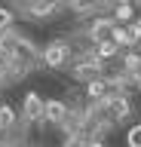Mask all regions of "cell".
<instances>
[{
	"label": "cell",
	"instance_id": "cell-12",
	"mask_svg": "<svg viewBox=\"0 0 141 147\" xmlns=\"http://www.w3.org/2000/svg\"><path fill=\"white\" fill-rule=\"evenodd\" d=\"M12 25H16L12 6H0V34H3V31H12Z\"/></svg>",
	"mask_w": 141,
	"mask_h": 147
},
{
	"label": "cell",
	"instance_id": "cell-18",
	"mask_svg": "<svg viewBox=\"0 0 141 147\" xmlns=\"http://www.w3.org/2000/svg\"><path fill=\"white\" fill-rule=\"evenodd\" d=\"M138 123H141V119H138Z\"/></svg>",
	"mask_w": 141,
	"mask_h": 147
},
{
	"label": "cell",
	"instance_id": "cell-1",
	"mask_svg": "<svg viewBox=\"0 0 141 147\" xmlns=\"http://www.w3.org/2000/svg\"><path fill=\"white\" fill-rule=\"evenodd\" d=\"M74 61V52H71V43L67 37H52L40 46V67L46 71H67Z\"/></svg>",
	"mask_w": 141,
	"mask_h": 147
},
{
	"label": "cell",
	"instance_id": "cell-4",
	"mask_svg": "<svg viewBox=\"0 0 141 147\" xmlns=\"http://www.w3.org/2000/svg\"><path fill=\"white\" fill-rule=\"evenodd\" d=\"M22 123L25 126H40L43 123V95L40 92H25L22 98Z\"/></svg>",
	"mask_w": 141,
	"mask_h": 147
},
{
	"label": "cell",
	"instance_id": "cell-7",
	"mask_svg": "<svg viewBox=\"0 0 141 147\" xmlns=\"http://www.w3.org/2000/svg\"><path fill=\"white\" fill-rule=\"evenodd\" d=\"M67 117V107L61 98H43V126H52V129H61Z\"/></svg>",
	"mask_w": 141,
	"mask_h": 147
},
{
	"label": "cell",
	"instance_id": "cell-15",
	"mask_svg": "<svg viewBox=\"0 0 141 147\" xmlns=\"http://www.w3.org/2000/svg\"><path fill=\"white\" fill-rule=\"evenodd\" d=\"M135 28H138V31H141V18H135ZM138 46H141V43H138Z\"/></svg>",
	"mask_w": 141,
	"mask_h": 147
},
{
	"label": "cell",
	"instance_id": "cell-9",
	"mask_svg": "<svg viewBox=\"0 0 141 147\" xmlns=\"http://www.w3.org/2000/svg\"><path fill=\"white\" fill-rule=\"evenodd\" d=\"M92 55H95V58H98L101 64H107V61H113V58L120 61L123 49H117V46H113L111 40H101V43H95V46H92Z\"/></svg>",
	"mask_w": 141,
	"mask_h": 147
},
{
	"label": "cell",
	"instance_id": "cell-8",
	"mask_svg": "<svg viewBox=\"0 0 141 147\" xmlns=\"http://www.w3.org/2000/svg\"><path fill=\"white\" fill-rule=\"evenodd\" d=\"M107 92H111V89H107V80H104V77H95V80H89L83 86V98L89 101V104H98Z\"/></svg>",
	"mask_w": 141,
	"mask_h": 147
},
{
	"label": "cell",
	"instance_id": "cell-3",
	"mask_svg": "<svg viewBox=\"0 0 141 147\" xmlns=\"http://www.w3.org/2000/svg\"><path fill=\"white\" fill-rule=\"evenodd\" d=\"M101 107H104V117L111 119L113 126L117 123H126L132 117V95H123V92H107L101 98Z\"/></svg>",
	"mask_w": 141,
	"mask_h": 147
},
{
	"label": "cell",
	"instance_id": "cell-11",
	"mask_svg": "<svg viewBox=\"0 0 141 147\" xmlns=\"http://www.w3.org/2000/svg\"><path fill=\"white\" fill-rule=\"evenodd\" d=\"M19 123V113L12 104H0V129H12Z\"/></svg>",
	"mask_w": 141,
	"mask_h": 147
},
{
	"label": "cell",
	"instance_id": "cell-13",
	"mask_svg": "<svg viewBox=\"0 0 141 147\" xmlns=\"http://www.w3.org/2000/svg\"><path fill=\"white\" fill-rule=\"evenodd\" d=\"M126 147H141V123L129 126V132H126Z\"/></svg>",
	"mask_w": 141,
	"mask_h": 147
},
{
	"label": "cell",
	"instance_id": "cell-16",
	"mask_svg": "<svg viewBox=\"0 0 141 147\" xmlns=\"http://www.w3.org/2000/svg\"><path fill=\"white\" fill-rule=\"evenodd\" d=\"M138 6H141V0H135V9H138Z\"/></svg>",
	"mask_w": 141,
	"mask_h": 147
},
{
	"label": "cell",
	"instance_id": "cell-17",
	"mask_svg": "<svg viewBox=\"0 0 141 147\" xmlns=\"http://www.w3.org/2000/svg\"><path fill=\"white\" fill-rule=\"evenodd\" d=\"M0 104H3V101H0Z\"/></svg>",
	"mask_w": 141,
	"mask_h": 147
},
{
	"label": "cell",
	"instance_id": "cell-10",
	"mask_svg": "<svg viewBox=\"0 0 141 147\" xmlns=\"http://www.w3.org/2000/svg\"><path fill=\"white\" fill-rule=\"evenodd\" d=\"M111 18H113V25H132L135 22V6H113Z\"/></svg>",
	"mask_w": 141,
	"mask_h": 147
},
{
	"label": "cell",
	"instance_id": "cell-2",
	"mask_svg": "<svg viewBox=\"0 0 141 147\" xmlns=\"http://www.w3.org/2000/svg\"><path fill=\"white\" fill-rule=\"evenodd\" d=\"M67 74H71V80H74V83L86 86V83L95 80V77H104V74H107V64H101L95 55H80V58H74V61H71Z\"/></svg>",
	"mask_w": 141,
	"mask_h": 147
},
{
	"label": "cell",
	"instance_id": "cell-6",
	"mask_svg": "<svg viewBox=\"0 0 141 147\" xmlns=\"http://www.w3.org/2000/svg\"><path fill=\"white\" fill-rule=\"evenodd\" d=\"M83 28H86V34H89L92 43H101V40H111L117 25H113L111 16H92V18H83Z\"/></svg>",
	"mask_w": 141,
	"mask_h": 147
},
{
	"label": "cell",
	"instance_id": "cell-5",
	"mask_svg": "<svg viewBox=\"0 0 141 147\" xmlns=\"http://www.w3.org/2000/svg\"><path fill=\"white\" fill-rule=\"evenodd\" d=\"M58 9H61V0H34L28 9H22L16 16L28 18V22H46V18L58 16Z\"/></svg>",
	"mask_w": 141,
	"mask_h": 147
},
{
	"label": "cell",
	"instance_id": "cell-14",
	"mask_svg": "<svg viewBox=\"0 0 141 147\" xmlns=\"http://www.w3.org/2000/svg\"><path fill=\"white\" fill-rule=\"evenodd\" d=\"M83 147H104V138H86Z\"/></svg>",
	"mask_w": 141,
	"mask_h": 147
}]
</instances>
